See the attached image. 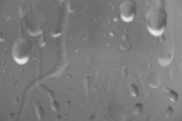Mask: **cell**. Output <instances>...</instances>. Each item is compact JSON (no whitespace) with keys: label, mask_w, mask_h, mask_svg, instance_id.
Here are the masks:
<instances>
[{"label":"cell","mask_w":182,"mask_h":121,"mask_svg":"<svg viewBox=\"0 0 182 121\" xmlns=\"http://www.w3.org/2000/svg\"><path fill=\"white\" fill-rule=\"evenodd\" d=\"M146 20L148 32L155 37L162 36L168 23V13L164 1H157L147 13Z\"/></svg>","instance_id":"1"},{"label":"cell","mask_w":182,"mask_h":121,"mask_svg":"<svg viewBox=\"0 0 182 121\" xmlns=\"http://www.w3.org/2000/svg\"><path fill=\"white\" fill-rule=\"evenodd\" d=\"M137 3L134 1L127 0L123 1L119 6L122 20L126 23L133 21L137 15Z\"/></svg>","instance_id":"2"},{"label":"cell","mask_w":182,"mask_h":121,"mask_svg":"<svg viewBox=\"0 0 182 121\" xmlns=\"http://www.w3.org/2000/svg\"><path fill=\"white\" fill-rule=\"evenodd\" d=\"M148 82L152 88H157L161 82V78L159 75L156 73L150 74L148 77Z\"/></svg>","instance_id":"3"},{"label":"cell","mask_w":182,"mask_h":121,"mask_svg":"<svg viewBox=\"0 0 182 121\" xmlns=\"http://www.w3.org/2000/svg\"><path fill=\"white\" fill-rule=\"evenodd\" d=\"M130 91L131 95L133 97H137L139 94V89L138 86L134 83L130 84Z\"/></svg>","instance_id":"4"},{"label":"cell","mask_w":182,"mask_h":121,"mask_svg":"<svg viewBox=\"0 0 182 121\" xmlns=\"http://www.w3.org/2000/svg\"><path fill=\"white\" fill-rule=\"evenodd\" d=\"M168 95L170 100L173 102H176L178 100V93L175 90L171 89L168 90Z\"/></svg>","instance_id":"5"},{"label":"cell","mask_w":182,"mask_h":121,"mask_svg":"<svg viewBox=\"0 0 182 121\" xmlns=\"http://www.w3.org/2000/svg\"><path fill=\"white\" fill-rule=\"evenodd\" d=\"M143 105L142 103H137L135 105L133 108V113L135 115H139L143 112Z\"/></svg>","instance_id":"6"},{"label":"cell","mask_w":182,"mask_h":121,"mask_svg":"<svg viewBox=\"0 0 182 121\" xmlns=\"http://www.w3.org/2000/svg\"><path fill=\"white\" fill-rule=\"evenodd\" d=\"M174 113V109L171 106H168L167 108L165 113V115L166 118L170 117Z\"/></svg>","instance_id":"7"}]
</instances>
